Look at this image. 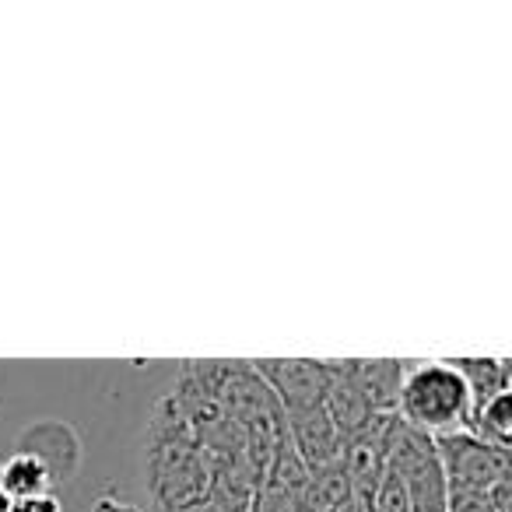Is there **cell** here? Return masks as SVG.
<instances>
[{
    "instance_id": "3",
    "label": "cell",
    "mask_w": 512,
    "mask_h": 512,
    "mask_svg": "<svg viewBox=\"0 0 512 512\" xmlns=\"http://www.w3.org/2000/svg\"><path fill=\"white\" fill-rule=\"evenodd\" d=\"M446 491H488L495 481L509 477V453L488 446L470 432H453L432 439Z\"/></svg>"
},
{
    "instance_id": "11",
    "label": "cell",
    "mask_w": 512,
    "mask_h": 512,
    "mask_svg": "<svg viewBox=\"0 0 512 512\" xmlns=\"http://www.w3.org/2000/svg\"><path fill=\"white\" fill-rule=\"evenodd\" d=\"M446 512H495L484 491H446Z\"/></svg>"
},
{
    "instance_id": "14",
    "label": "cell",
    "mask_w": 512,
    "mask_h": 512,
    "mask_svg": "<svg viewBox=\"0 0 512 512\" xmlns=\"http://www.w3.org/2000/svg\"><path fill=\"white\" fill-rule=\"evenodd\" d=\"M11 505H15V502H11V498L0 491V512H11Z\"/></svg>"
},
{
    "instance_id": "1",
    "label": "cell",
    "mask_w": 512,
    "mask_h": 512,
    "mask_svg": "<svg viewBox=\"0 0 512 512\" xmlns=\"http://www.w3.org/2000/svg\"><path fill=\"white\" fill-rule=\"evenodd\" d=\"M144 488L155 512H190L211 488V463L193 439L179 404L162 397L144 435Z\"/></svg>"
},
{
    "instance_id": "7",
    "label": "cell",
    "mask_w": 512,
    "mask_h": 512,
    "mask_svg": "<svg viewBox=\"0 0 512 512\" xmlns=\"http://www.w3.org/2000/svg\"><path fill=\"white\" fill-rule=\"evenodd\" d=\"M467 432L477 435L481 442H488V446L509 453V442H512V393L505 390V393H495V397L481 400V404H474L470 421H467Z\"/></svg>"
},
{
    "instance_id": "2",
    "label": "cell",
    "mask_w": 512,
    "mask_h": 512,
    "mask_svg": "<svg viewBox=\"0 0 512 512\" xmlns=\"http://www.w3.org/2000/svg\"><path fill=\"white\" fill-rule=\"evenodd\" d=\"M470 411H474L470 386L449 358L414 362L400 372L397 400H393V418L400 425L439 439V435L467 432Z\"/></svg>"
},
{
    "instance_id": "8",
    "label": "cell",
    "mask_w": 512,
    "mask_h": 512,
    "mask_svg": "<svg viewBox=\"0 0 512 512\" xmlns=\"http://www.w3.org/2000/svg\"><path fill=\"white\" fill-rule=\"evenodd\" d=\"M400 372H404L400 362H355L358 390H362L365 404L372 407V414H393Z\"/></svg>"
},
{
    "instance_id": "4",
    "label": "cell",
    "mask_w": 512,
    "mask_h": 512,
    "mask_svg": "<svg viewBox=\"0 0 512 512\" xmlns=\"http://www.w3.org/2000/svg\"><path fill=\"white\" fill-rule=\"evenodd\" d=\"M253 372L271 386L281 414L306 411L327 400L330 390V362H309V358H264L249 362Z\"/></svg>"
},
{
    "instance_id": "6",
    "label": "cell",
    "mask_w": 512,
    "mask_h": 512,
    "mask_svg": "<svg viewBox=\"0 0 512 512\" xmlns=\"http://www.w3.org/2000/svg\"><path fill=\"white\" fill-rule=\"evenodd\" d=\"M0 491L11 502H25V498L53 495V477L36 456L29 453H11L0 463Z\"/></svg>"
},
{
    "instance_id": "5",
    "label": "cell",
    "mask_w": 512,
    "mask_h": 512,
    "mask_svg": "<svg viewBox=\"0 0 512 512\" xmlns=\"http://www.w3.org/2000/svg\"><path fill=\"white\" fill-rule=\"evenodd\" d=\"M15 453H29L50 470L53 484L57 481H74L81 467V439L67 421L43 418L22 428V435L15 439Z\"/></svg>"
},
{
    "instance_id": "13",
    "label": "cell",
    "mask_w": 512,
    "mask_h": 512,
    "mask_svg": "<svg viewBox=\"0 0 512 512\" xmlns=\"http://www.w3.org/2000/svg\"><path fill=\"white\" fill-rule=\"evenodd\" d=\"M92 512H144L141 505H134L130 498H120V495H102L99 502H95Z\"/></svg>"
},
{
    "instance_id": "12",
    "label": "cell",
    "mask_w": 512,
    "mask_h": 512,
    "mask_svg": "<svg viewBox=\"0 0 512 512\" xmlns=\"http://www.w3.org/2000/svg\"><path fill=\"white\" fill-rule=\"evenodd\" d=\"M11 512H64L57 495H39V498H25V502H15Z\"/></svg>"
},
{
    "instance_id": "10",
    "label": "cell",
    "mask_w": 512,
    "mask_h": 512,
    "mask_svg": "<svg viewBox=\"0 0 512 512\" xmlns=\"http://www.w3.org/2000/svg\"><path fill=\"white\" fill-rule=\"evenodd\" d=\"M369 512H411V498H407V484L397 470L383 467L376 484V495H372Z\"/></svg>"
},
{
    "instance_id": "9",
    "label": "cell",
    "mask_w": 512,
    "mask_h": 512,
    "mask_svg": "<svg viewBox=\"0 0 512 512\" xmlns=\"http://www.w3.org/2000/svg\"><path fill=\"white\" fill-rule=\"evenodd\" d=\"M449 362L467 379L474 404L509 390V358H449Z\"/></svg>"
}]
</instances>
